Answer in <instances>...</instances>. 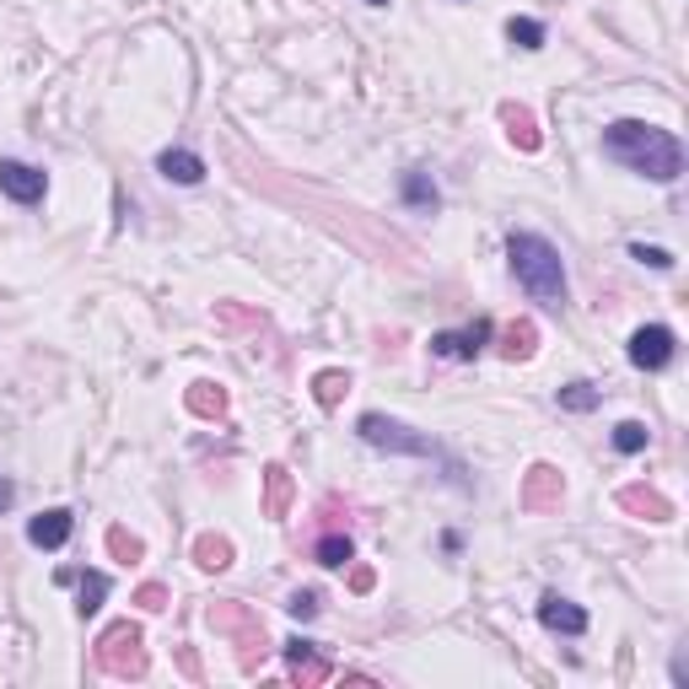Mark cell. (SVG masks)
I'll use <instances>...</instances> for the list:
<instances>
[{
	"mask_svg": "<svg viewBox=\"0 0 689 689\" xmlns=\"http://www.w3.org/2000/svg\"><path fill=\"white\" fill-rule=\"evenodd\" d=\"M265 480H270V501H265V512H270V518H285V507H291V474H285L280 463H270Z\"/></svg>",
	"mask_w": 689,
	"mask_h": 689,
	"instance_id": "obj_25",
	"label": "cell"
},
{
	"mask_svg": "<svg viewBox=\"0 0 689 689\" xmlns=\"http://www.w3.org/2000/svg\"><path fill=\"white\" fill-rule=\"evenodd\" d=\"M490 334H496V323H490V318L469 323L463 334H431V356H442V361H474V356L490 345Z\"/></svg>",
	"mask_w": 689,
	"mask_h": 689,
	"instance_id": "obj_6",
	"label": "cell"
},
{
	"mask_svg": "<svg viewBox=\"0 0 689 689\" xmlns=\"http://www.w3.org/2000/svg\"><path fill=\"white\" fill-rule=\"evenodd\" d=\"M345 388H350V378H345L340 367H329V372H318V378H312V399H318L323 410H334V405L345 399Z\"/></svg>",
	"mask_w": 689,
	"mask_h": 689,
	"instance_id": "obj_19",
	"label": "cell"
},
{
	"mask_svg": "<svg viewBox=\"0 0 689 689\" xmlns=\"http://www.w3.org/2000/svg\"><path fill=\"white\" fill-rule=\"evenodd\" d=\"M194 560H200V571H227V565H232V539L200 534V539H194Z\"/></svg>",
	"mask_w": 689,
	"mask_h": 689,
	"instance_id": "obj_16",
	"label": "cell"
},
{
	"mask_svg": "<svg viewBox=\"0 0 689 689\" xmlns=\"http://www.w3.org/2000/svg\"><path fill=\"white\" fill-rule=\"evenodd\" d=\"M367 5H388V0H367Z\"/></svg>",
	"mask_w": 689,
	"mask_h": 689,
	"instance_id": "obj_31",
	"label": "cell"
},
{
	"mask_svg": "<svg viewBox=\"0 0 689 689\" xmlns=\"http://www.w3.org/2000/svg\"><path fill=\"white\" fill-rule=\"evenodd\" d=\"M534 340H539V329L523 318V323H512V329L501 334V356H507V361H528V356H534Z\"/></svg>",
	"mask_w": 689,
	"mask_h": 689,
	"instance_id": "obj_18",
	"label": "cell"
},
{
	"mask_svg": "<svg viewBox=\"0 0 689 689\" xmlns=\"http://www.w3.org/2000/svg\"><path fill=\"white\" fill-rule=\"evenodd\" d=\"M285 663H291V674H296L302 685H323V679H329V658L318 652V641L291 636V641H285Z\"/></svg>",
	"mask_w": 689,
	"mask_h": 689,
	"instance_id": "obj_11",
	"label": "cell"
},
{
	"mask_svg": "<svg viewBox=\"0 0 689 689\" xmlns=\"http://www.w3.org/2000/svg\"><path fill=\"white\" fill-rule=\"evenodd\" d=\"M560 496H565L560 469H550V463H534V469H528V485H523V507H528V512H545V507H554Z\"/></svg>",
	"mask_w": 689,
	"mask_h": 689,
	"instance_id": "obj_12",
	"label": "cell"
},
{
	"mask_svg": "<svg viewBox=\"0 0 689 689\" xmlns=\"http://www.w3.org/2000/svg\"><path fill=\"white\" fill-rule=\"evenodd\" d=\"M630 259H641L647 270H674L679 259L668 254V248H658V243H630Z\"/></svg>",
	"mask_w": 689,
	"mask_h": 689,
	"instance_id": "obj_26",
	"label": "cell"
},
{
	"mask_svg": "<svg viewBox=\"0 0 689 689\" xmlns=\"http://www.w3.org/2000/svg\"><path fill=\"white\" fill-rule=\"evenodd\" d=\"M603 151L614 162H625L630 173L652 178V183H674L685 173V145H679V136L674 130H658L647 119H614L603 130Z\"/></svg>",
	"mask_w": 689,
	"mask_h": 689,
	"instance_id": "obj_1",
	"label": "cell"
},
{
	"mask_svg": "<svg viewBox=\"0 0 689 689\" xmlns=\"http://www.w3.org/2000/svg\"><path fill=\"white\" fill-rule=\"evenodd\" d=\"M674 356H679V334L668 323H647L630 334V367L636 372H663Z\"/></svg>",
	"mask_w": 689,
	"mask_h": 689,
	"instance_id": "obj_5",
	"label": "cell"
},
{
	"mask_svg": "<svg viewBox=\"0 0 689 689\" xmlns=\"http://www.w3.org/2000/svg\"><path fill=\"white\" fill-rule=\"evenodd\" d=\"M136 603L140 609H151V614L167 609V587H162V582H145V587H136Z\"/></svg>",
	"mask_w": 689,
	"mask_h": 689,
	"instance_id": "obj_28",
	"label": "cell"
},
{
	"mask_svg": "<svg viewBox=\"0 0 689 689\" xmlns=\"http://www.w3.org/2000/svg\"><path fill=\"white\" fill-rule=\"evenodd\" d=\"M318 565H329V571H340V565H350V560H356V545H350V539H345V534H323V539H318Z\"/></svg>",
	"mask_w": 689,
	"mask_h": 689,
	"instance_id": "obj_20",
	"label": "cell"
},
{
	"mask_svg": "<svg viewBox=\"0 0 689 689\" xmlns=\"http://www.w3.org/2000/svg\"><path fill=\"white\" fill-rule=\"evenodd\" d=\"M356 436H361L367 447H378V452H405V458H431V452H436L431 436H420V431H410L405 420H388V414H378V410L356 420Z\"/></svg>",
	"mask_w": 689,
	"mask_h": 689,
	"instance_id": "obj_4",
	"label": "cell"
},
{
	"mask_svg": "<svg viewBox=\"0 0 689 689\" xmlns=\"http://www.w3.org/2000/svg\"><path fill=\"white\" fill-rule=\"evenodd\" d=\"M156 173H162L167 183L194 189V183H205V156H200V151H183V145H167V151L156 156Z\"/></svg>",
	"mask_w": 689,
	"mask_h": 689,
	"instance_id": "obj_10",
	"label": "cell"
},
{
	"mask_svg": "<svg viewBox=\"0 0 689 689\" xmlns=\"http://www.w3.org/2000/svg\"><path fill=\"white\" fill-rule=\"evenodd\" d=\"M109 550L119 554V560H140V539L125 534V528H109Z\"/></svg>",
	"mask_w": 689,
	"mask_h": 689,
	"instance_id": "obj_27",
	"label": "cell"
},
{
	"mask_svg": "<svg viewBox=\"0 0 689 689\" xmlns=\"http://www.w3.org/2000/svg\"><path fill=\"white\" fill-rule=\"evenodd\" d=\"M60 582H81V603H76V614H81V620H92V614L103 609L109 587H114L103 571H60Z\"/></svg>",
	"mask_w": 689,
	"mask_h": 689,
	"instance_id": "obj_13",
	"label": "cell"
},
{
	"mask_svg": "<svg viewBox=\"0 0 689 689\" xmlns=\"http://www.w3.org/2000/svg\"><path fill=\"white\" fill-rule=\"evenodd\" d=\"M539 625L554 630V636H582L587 630V609L571 603V598H560V592H545L539 598Z\"/></svg>",
	"mask_w": 689,
	"mask_h": 689,
	"instance_id": "obj_9",
	"label": "cell"
},
{
	"mask_svg": "<svg viewBox=\"0 0 689 689\" xmlns=\"http://www.w3.org/2000/svg\"><path fill=\"white\" fill-rule=\"evenodd\" d=\"M11 501H16V485L0 474V512H11Z\"/></svg>",
	"mask_w": 689,
	"mask_h": 689,
	"instance_id": "obj_30",
	"label": "cell"
},
{
	"mask_svg": "<svg viewBox=\"0 0 689 689\" xmlns=\"http://www.w3.org/2000/svg\"><path fill=\"white\" fill-rule=\"evenodd\" d=\"M189 410L200 414V420H221V414H227L221 383H194V388H189Z\"/></svg>",
	"mask_w": 689,
	"mask_h": 689,
	"instance_id": "obj_17",
	"label": "cell"
},
{
	"mask_svg": "<svg viewBox=\"0 0 689 689\" xmlns=\"http://www.w3.org/2000/svg\"><path fill=\"white\" fill-rule=\"evenodd\" d=\"M507 38H512L518 49L534 54V49H545V22H534V16H512V22H507Z\"/></svg>",
	"mask_w": 689,
	"mask_h": 689,
	"instance_id": "obj_24",
	"label": "cell"
},
{
	"mask_svg": "<svg viewBox=\"0 0 689 689\" xmlns=\"http://www.w3.org/2000/svg\"><path fill=\"white\" fill-rule=\"evenodd\" d=\"M507 259H512V276L518 285L545 302V307H565V265H560V248L539 232H512L507 238Z\"/></svg>",
	"mask_w": 689,
	"mask_h": 689,
	"instance_id": "obj_2",
	"label": "cell"
},
{
	"mask_svg": "<svg viewBox=\"0 0 689 689\" xmlns=\"http://www.w3.org/2000/svg\"><path fill=\"white\" fill-rule=\"evenodd\" d=\"M405 205L420 210V216H436L442 194H436V183H431V173H425V167H410V173H405Z\"/></svg>",
	"mask_w": 689,
	"mask_h": 689,
	"instance_id": "obj_14",
	"label": "cell"
},
{
	"mask_svg": "<svg viewBox=\"0 0 689 689\" xmlns=\"http://www.w3.org/2000/svg\"><path fill=\"white\" fill-rule=\"evenodd\" d=\"M647 442H652V431H647L641 420H620V425H614V452L636 458V452H647Z\"/></svg>",
	"mask_w": 689,
	"mask_h": 689,
	"instance_id": "obj_22",
	"label": "cell"
},
{
	"mask_svg": "<svg viewBox=\"0 0 689 689\" xmlns=\"http://www.w3.org/2000/svg\"><path fill=\"white\" fill-rule=\"evenodd\" d=\"M140 641H145V636H140V625H130V620L109 625V630L98 636V668L114 674V679H140V674H145Z\"/></svg>",
	"mask_w": 689,
	"mask_h": 689,
	"instance_id": "obj_3",
	"label": "cell"
},
{
	"mask_svg": "<svg viewBox=\"0 0 689 689\" xmlns=\"http://www.w3.org/2000/svg\"><path fill=\"white\" fill-rule=\"evenodd\" d=\"M296 620H312L318 614V592H291V603H285Z\"/></svg>",
	"mask_w": 689,
	"mask_h": 689,
	"instance_id": "obj_29",
	"label": "cell"
},
{
	"mask_svg": "<svg viewBox=\"0 0 689 689\" xmlns=\"http://www.w3.org/2000/svg\"><path fill=\"white\" fill-rule=\"evenodd\" d=\"M71 534H76V518L65 507H49V512H38L27 523V545H38V550H65Z\"/></svg>",
	"mask_w": 689,
	"mask_h": 689,
	"instance_id": "obj_8",
	"label": "cell"
},
{
	"mask_svg": "<svg viewBox=\"0 0 689 689\" xmlns=\"http://www.w3.org/2000/svg\"><path fill=\"white\" fill-rule=\"evenodd\" d=\"M603 405V394L592 388V383H565L560 388V410H571V414H592Z\"/></svg>",
	"mask_w": 689,
	"mask_h": 689,
	"instance_id": "obj_21",
	"label": "cell"
},
{
	"mask_svg": "<svg viewBox=\"0 0 689 689\" xmlns=\"http://www.w3.org/2000/svg\"><path fill=\"white\" fill-rule=\"evenodd\" d=\"M501 125H507L512 145H523V151H539V125H534V114H528L523 103H501Z\"/></svg>",
	"mask_w": 689,
	"mask_h": 689,
	"instance_id": "obj_15",
	"label": "cell"
},
{
	"mask_svg": "<svg viewBox=\"0 0 689 689\" xmlns=\"http://www.w3.org/2000/svg\"><path fill=\"white\" fill-rule=\"evenodd\" d=\"M620 507H630V512H647V518H674V507H668L663 496H652V490H641V485H630V490H620Z\"/></svg>",
	"mask_w": 689,
	"mask_h": 689,
	"instance_id": "obj_23",
	"label": "cell"
},
{
	"mask_svg": "<svg viewBox=\"0 0 689 689\" xmlns=\"http://www.w3.org/2000/svg\"><path fill=\"white\" fill-rule=\"evenodd\" d=\"M0 194L5 200H16V205H38L43 194H49V178L38 173V167H27V162H0Z\"/></svg>",
	"mask_w": 689,
	"mask_h": 689,
	"instance_id": "obj_7",
	"label": "cell"
}]
</instances>
